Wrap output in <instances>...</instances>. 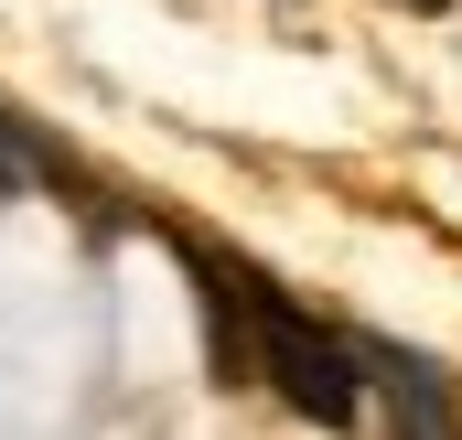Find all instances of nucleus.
I'll use <instances>...</instances> for the list:
<instances>
[{
    "instance_id": "obj_1",
    "label": "nucleus",
    "mask_w": 462,
    "mask_h": 440,
    "mask_svg": "<svg viewBox=\"0 0 462 440\" xmlns=\"http://www.w3.org/2000/svg\"><path fill=\"white\" fill-rule=\"evenodd\" d=\"M258 376H269L312 430H355V408H365V344L301 323L291 301H258Z\"/></svg>"
},
{
    "instance_id": "obj_2",
    "label": "nucleus",
    "mask_w": 462,
    "mask_h": 440,
    "mask_svg": "<svg viewBox=\"0 0 462 440\" xmlns=\"http://www.w3.org/2000/svg\"><path fill=\"white\" fill-rule=\"evenodd\" d=\"M183 269H194V301H205V365H216V387H236V376H258V301L236 312L226 301V280L183 247Z\"/></svg>"
},
{
    "instance_id": "obj_3",
    "label": "nucleus",
    "mask_w": 462,
    "mask_h": 440,
    "mask_svg": "<svg viewBox=\"0 0 462 440\" xmlns=\"http://www.w3.org/2000/svg\"><path fill=\"white\" fill-rule=\"evenodd\" d=\"M409 11H452V0H409Z\"/></svg>"
}]
</instances>
